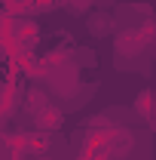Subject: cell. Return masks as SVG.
Returning <instances> with one entry per match:
<instances>
[{"instance_id":"6da1fadb","label":"cell","mask_w":156,"mask_h":160,"mask_svg":"<svg viewBox=\"0 0 156 160\" xmlns=\"http://www.w3.org/2000/svg\"><path fill=\"white\" fill-rule=\"evenodd\" d=\"M144 40H147V31H138V28H126L117 34V49L122 56H138L144 49Z\"/></svg>"},{"instance_id":"7a4b0ae2","label":"cell","mask_w":156,"mask_h":160,"mask_svg":"<svg viewBox=\"0 0 156 160\" xmlns=\"http://www.w3.org/2000/svg\"><path fill=\"white\" fill-rule=\"evenodd\" d=\"M61 120H64V111H61L58 105H52V102H49L43 111L34 114V123H37L40 132H55V129L61 126Z\"/></svg>"},{"instance_id":"3957f363","label":"cell","mask_w":156,"mask_h":160,"mask_svg":"<svg viewBox=\"0 0 156 160\" xmlns=\"http://www.w3.org/2000/svg\"><path fill=\"white\" fill-rule=\"evenodd\" d=\"M113 28H117V22H113L110 12H95V16H89V31H92L95 37H107Z\"/></svg>"},{"instance_id":"277c9868","label":"cell","mask_w":156,"mask_h":160,"mask_svg":"<svg viewBox=\"0 0 156 160\" xmlns=\"http://www.w3.org/2000/svg\"><path fill=\"white\" fill-rule=\"evenodd\" d=\"M46 105H49V96H46L43 89H31V92H28V111H31V114L43 111Z\"/></svg>"},{"instance_id":"5b68a950","label":"cell","mask_w":156,"mask_h":160,"mask_svg":"<svg viewBox=\"0 0 156 160\" xmlns=\"http://www.w3.org/2000/svg\"><path fill=\"white\" fill-rule=\"evenodd\" d=\"M34 160H52V157H46V154H40V157H34Z\"/></svg>"}]
</instances>
